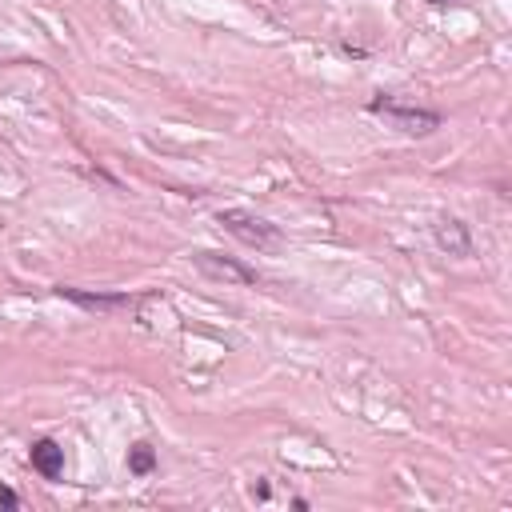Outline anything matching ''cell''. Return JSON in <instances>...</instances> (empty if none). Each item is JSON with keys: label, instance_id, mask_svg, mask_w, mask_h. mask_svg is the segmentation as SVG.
Masks as SVG:
<instances>
[{"label": "cell", "instance_id": "6da1fadb", "mask_svg": "<svg viewBox=\"0 0 512 512\" xmlns=\"http://www.w3.org/2000/svg\"><path fill=\"white\" fill-rule=\"evenodd\" d=\"M216 224H220L228 236H236L240 244L256 248V252H276V248L284 244V232H280L268 216L248 212V208H220V212H216Z\"/></svg>", "mask_w": 512, "mask_h": 512}, {"label": "cell", "instance_id": "7a4b0ae2", "mask_svg": "<svg viewBox=\"0 0 512 512\" xmlns=\"http://www.w3.org/2000/svg\"><path fill=\"white\" fill-rule=\"evenodd\" d=\"M368 112L380 116L388 128H396V132H404V136H432V132L444 124V116H440L436 108L400 104V100H392V96H384V92L368 100Z\"/></svg>", "mask_w": 512, "mask_h": 512}, {"label": "cell", "instance_id": "3957f363", "mask_svg": "<svg viewBox=\"0 0 512 512\" xmlns=\"http://www.w3.org/2000/svg\"><path fill=\"white\" fill-rule=\"evenodd\" d=\"M192 264L208 276V280H224V284H260L256 268H248L244 260L236 256H224V252H212V248H200L192 252Z\"/></svg>", "mask_w": 512, "mask_h": 512}, {"label": "cell", "instance_id": "277c9868", "mask_svg": "<svg viewBox=\"0 0 512 512\" xmlns=\"http://www.w3.org/2000/svg\"><path fill=\"white\" fill-rule=\"evenodd\" d=\"M56 296L72 300L76 308L104 312V316H112V312H128V308H136V304L144 300L140 292H88V288H68V284H60V288H56Z\"/></svg>", "mask_w": 512, "mask_h": 512}, {"label": "cell", "instance_id": "5b68a950", "mask_svg": "<svg viewBox=\"0 0 512 512\" xmlns=\"http://www.w3.org/2000/svg\"><path fill=\"white\" fill-rule=\"evenodd\" d=\"M28 464H32L44 480H60V476H64V448H60L52 436H40V440H32V448H28Z\"/></svg>", "mask_w": 512, "mask_h": 512}, {"label": "cell", "instance_id": "8992f818", "mask_svg": "<svg viewBox=\"0 0 512 512\" xmlns=\"http://www.w3.org/2000/svg\"><path fill=\"white\" fill-rule=\"evenodd\" d=\"M436 244L448 252V256H468L472 252V236H468V224H460L456 216H440L436 228H432Z\"/></svg>", "mask_w": 512, "mask_h": 512}, {"label": "cell", "instance_id": "52a82bcc", "mask_svg": "<svg viewBox=\"0 0 512 512\" xmlns=\"http://www.w3.org/2000/svg\"><path fill=\"white\" fill-rule=\"evenodd\" d=\"M152 468H156V448L144 444V440H136V444L128 448V472H132V476H148Z\"/></svg>", "mask_w": 512, "mask_h": 512}, {"label": "cell", "instance_id": "ba28073f", "mask_svg": "<svg viewBox=\"0 0 512 512\" xmlns=\"http://www.w3.org/2000/svg\"><path fill=\"white\" fill-rule=\"evenodd\" d=\"M0 508H8V512H12V508H20V496H16L8 484H0Z\"/></svg>", "mask_w": 512, "mask_h": 512}, {"label": "cell", "instance_id": "9c48e42d", "mask_svg": "<svg viewBox=\"0 0 512 512\" xmlns=\"http://www.w3.org/2000/svg\"><path fill=\"white\" fill-rule=\"evenodd\" d=\"M268 492H272L268 480H260V484H256V500H268Z\"/></svg>", "mask_w": 512, "mask_h": 512}, {"label": "cell", "instance_id": "30bf717a", "mask_svg": "<svg viewBox=\"0 0 512 512\" xmlns=\"http://www.w3.org/2000/svg\"><path fill=\"white\" fill-rule=\"evenodd\" d=\"M432 8H448V4H456V0H428Z\"/></svg>", "mask_w": 512, "mask_h": 512}]
</instances>
